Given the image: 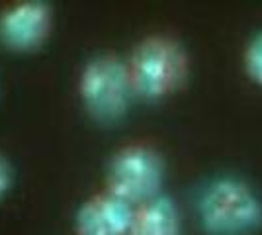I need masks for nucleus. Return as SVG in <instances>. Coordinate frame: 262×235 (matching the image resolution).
<instances>
[{
    "label": "nucleus",
    "instance_id": "f257e3e1",
    "mask_svg": "<svg viewBox=\"0 0 262 235\" xmlns=\"http://www.w3.org/2000/svg\"><path fill=\"white\" fill-rule=\"evenodd\" d=\"M198 220L208 235H254L262 229V198L239 177H215L198 196Z\"/></svg>",
    "mask_w": 262,
    "mask_h": 235
},
{
    "label": "nucleus",
    "instance_id": "f03ea898",
    "mask_svg": "<svg viewBox=\"0 0 262 235\" xmlns=\"http://www.w3.org/2000/svg\"><path fill=\"white\" fill-rule=\"evenodd\" d=\"M127 67L135 96L145 100H161L184 84L188 55L174 39L149 37L135 47Z\"/></svg>",
    "mask_w": 262,
    "mask_h": 235
},
{
    "label": "nucleus",
    "instance_id": "7ed1b4c3",
    "mask_svg": "<svg viewBox=\"0 0 262 235\" xmlns=\"http://www.w3.org/2000/svg\"><path fill=\"white\" fill-rule=\"evenodd\" d=\"M82 104L98 122H118L135 96L129 67L118 57L98 55L88 61L78 82Z\"/></svg>",
    "mask_w": 262,
    "mask_h": 235
},
{
    "label": "nucleus",
    "instance_id": "20e7f679",
    "mask_svg": "<svg viewBox=\"0 0 262 235\" xmlns=\"http://www.w3.org/2000/svg\"><path fill=\"white\" fill-rule=\"evenodd\" d=\"M163 177V159L151 147H123L108 167V192L131 206H141L159 196Z\"/></svg>",
    "mask_w": 262,
    "mask_h": 235
},
{
    "label": "nucleus",
    "instance_id": "39448f33",
    "mask_svg": "<svg viewBox=\"0 0 262 235\" xmlns=\"http://www.w3.org/2000/svg\"><path fill=\"white\" fill-rule=\"evenodd\" d=\"M135 210L112 192L86 200L77 213V235H129Z\"/></svg>",
    "mask_w": 262,
    "mask_h": 235
},
{
    "label": "nucleus",
    "instance_id": "423d86ee",
    "mask_svg": "<svg viewBox=\"0 0 262 235\" xmlns=\"http://www.w3.org/2000/svg\"><path fill=\"white\" fill-rule=\"evenodd\" d=\"M47 32L49 8L41 2H20L0 16V41L16 51L37 47Z\"/></svg>",
    "mask_w": 262,
    "mask_h": 235
},
{
    "label": "nucleus",
    "instance_id": "0eeeda50",
    "mask_svg": "<svg viewBox=\"0 0 262 235\" xmlns=\"http://www.w3.org/2000/svg\"><path fill=\"white\" fill-rule=\"evenodd\" d=\"M129 235H180V213L168 196L159 194L135 210Z\"/></svg>",
    "mask_w": 262,
    "mask_h": 235
},
{
    "label": "nucleus",
    "instance_id": "6e6552de",
    "mask_svg": "<svg viewBox=\"0 0 262 235\" xmlns=\"http://www.w3.org/2000/svg\"><path fill=\"white\" fill-rule=\"evenodd\" d=\"M245 71L252 82L262 89V32L254 35L245 49Z\"/></svg>",
    "mask_w": 262,
    "mask_h": 235
},
{
    "label": "nucleus",
    "instance_id": "1a4fd4ad",
    "mask_svg": "<svg viewBox=\"0 0 262 235\" xmlns=\"http://www.w3.org/2000/svg\"><path fill=\"white\" fill-rule=\"evenodd\" d=\"M10 167H8V163L4 161V157L0 155V198L6 194V190L10 188Z\"/></svg>",
    "mask_w": 262,
    "mask_h": 235
}]
</instances>
